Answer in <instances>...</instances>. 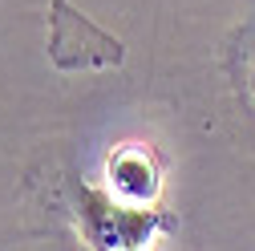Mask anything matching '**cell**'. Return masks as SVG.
I'll use <instances>...</instances> for the list:
<instances>
[{"label":"cell","instance_id":"2","mask_svg":"<svg viewBox=\"0 0 255 251\" xmlns=\"http://www.w3.org/2000/svg\"><path fill=\"white\" fill-rule=\"evenodd\" d=\"M166 182V166L158 158V150L146 142H122L110 150L106 158V191L126 199V203H142L154 207Z\"/></svg>","mask_w":255,"mask_h":251},{"label":"cell","instance_id":"3","mask_svg":"<svg viewBox=\"0 0 255 251\" xmlns=\"http://www.w3.org/2000/svg\"><path fill=\"white\" fill-rule=\"evenodd\" d=\"M243 57H247V93H251V102H255V33H247Z\"/></svg>","mask_w":255,"mask_h":251},{"label":"cell","instance_id":"1","mask_svg":"<svg viewBox=\"0 0 255 251\" xmlns=\"http://www.w3.org/2000/svg\"><path fill=\"white\" fill-rule=\"evenodd\" d=\"M73 227L89 251H142L158 235L178 231V215L166 207H142L110 195L106 186H73Z\"/></svg>","mask_w":255,"mask_h":251}]
</instances>
